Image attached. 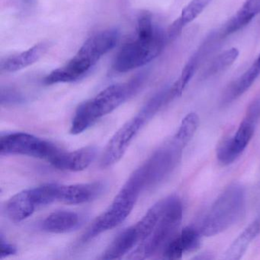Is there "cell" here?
<instances>
[{"label": "cell", "instance_id": "cell-23", "mask_svg": "<svg viewBox=\"0 0 260 260\" xmlns=\"http://www.w3.org/2000/svg\"><path fill=\"white\" fill-rule=\"evenodd\" d=\"M59 185L55 183L45 184L30 189L37 207L49 205L57 201Z\"/></svg>", "mask_w": 260, "mask_h": 260}, {"label": "cell", "instance_id": "cell-14", "mask_svg": "<svg viewBox=\"0 0 260 260\" xmlns=\"http://www.w3.org/2000/svg\"><path fill=\"white\" fill-rule=\"evenodd\" d=\"M48 43L38 44L29 49L7 57L1 62V70L7 73H14L36 63L48 51Z\"/></svg>", "mask_w": 260, "mask_h": 260}, {"label": "cell", "instance_id": "cell-24", "mask_svg": "<svg viewBox=\"0 0 260 260\" xmlns=\"http://www.w3.org/2000/svg\"><path fill=\"white\" fill-rule=\"evenodd\" d=\"M201 234L199 230L186 226L176 236L184 252L197 250L200 246Z\"/></svg>", "mask_w": 260, "mask_h": 260}, {"label": "cell", "instance_id": "cell-16", "mask_svg": "<svg viewBox=\"0 0 260 260\" xmlns=\"http://www.w3.org/2000/svg\"><path fill=\"white\" fill-rule=\"evenodd\" d=\"M36 208L31 190L27 189L18 192L8 201L6 211L11 221L19 223L32 215Z\"/></svg>", "mask_w": 260, "mask_h": 260}, {"label": "cell", "instance_id": "cell-21", "mask_svg": "<svg viewBox=\"0 0 260 260\" xmlns=\"http://www.w3.org/2000/svg\"><path fill=\"white\" fill-rule=\"evenodd\" d=\"M199 124V118L196 113L191 112L187 115L182 120L176 135L173 136L175 141L185 148L194 137Z\"/></svg>", "mask_w": 260, "mask_h": 260}, {"label": "cell", "instance_id": "cell-17", "mask_svg": "<svg viewBox=\"0 0 260 260\" xmlns=\"http://www.w3.org/2000/svg\"><path fill=\"white\" fill-rule=\"evenodd\" d=\"M260 13V0H246L239 11L220 29L221 37H226L248 25Z\"/></svg>", "mask_w": 260, "mask_h": 260}, {"label": "cell", "instance_id": "cell-10", "mask_svg": "<svg viewBox=\"0 0 260 260\" xmlns=\"http://www.w3.org/2000/svg\"><path fill=\"white\" fill-rule=\"evenodd\" d=\"M150 118L152 117L142 109L118 129L105 149L100 162L103 168H109L121 160L132 141Z\"/></svg>", "mask_w": 260, "mask_h": 260}, {"label": "cell", "instance_id": "cell-2", "mask_svg": "<svg viewBox=\"0 0 260 260\" xmlns=\"http://www.w3.org/2000/svg\"><path fill=\"white\" fill-rule=\"evenodd\" d=\"M119 31L115 28L104 30L89 38L74 57L64 66L48 74L45 85L72 83L83 78L97 62L112 51L118 43Z\"/></svg>", "mask_w": 260, "mask_h": 260}, {"label": "cell", "instance_id": "cell-8", "mask_svg": "<svg viewBox=\"0 0 260 260\" xmlns=\"http://www.w3.org/2000/svg\"><path fill=\"white\" fill-rule=\"evenodd\" d=\"M60 150L51 143L23 132L7 134L3 135L0 140L2 156L22 155L45 159L50 162Z\"/></svg>", "mask_w": 260, "mask_h": 260}, {"label": "cell", "instance_id": "cell-9", "mask_svg": "<svg viewBox=\"0 0 260 260\" xmlns=\"http://www.w3.org/2000/svg\"><path fill=\"white\" fill-rule=\"evenodd\" d=\"M259 115L260 100H258L248 108L246 116L235 135L232 138L224 140L219 145L217 157L220 164L226 166L232 164L244 151L253 136Z\"/></svg>", "mask_w": 260, "mask_h": 260}, {"label": "cell", "instance_id": "cell-7", "mask_svg": "<svg viewBox=\"0 0 260 260\" xmlns=\"http://www.w3.org/2000/svg\"><path fill=\"white\" fill-rule=\"evenodd\" d=\"M183 149L173 138L137 169L144 189L153 188L167 179L179 164Z\"/></svg>", "mask_w": 260, "mask_h": 260}, {"label": "cell", "instance_id": "cell-5", "mask_svg": "<svg viewBox=\"0 0 260 260\" xmlns=\"http://www.w3.org/2000/svg\"><path fill=\"white\" fill-rule=\"evenodd\" d=\"M246 194L239 184L228 186L216 199L201 223L199 232L205 237H212L237 223L245 212Z\"/></svg>", "mask_w": 260, "mask_h": 260}, {"label": "cell", "instance_id": "cell-27", "mask_svg": "<svg viewBox=\"0 0 260 260\" xmlns=\"http://www.w3.org/2000/svg\"><path fill=\"white\" fill-rule=\"evenodd\" d=\"M17 252V249L11 243H8L4 240V236L1 234L0 238V258H4L10 255H15Z\"/></svg>", "mask_w": 260, "mask_h": 260}, {"label": "cell", "instance_id": "cell-15", "mask_svg": "<svg viewBox=\"0 0 260 260\" xmlns=\"http://www.w3.org/2000/svg\"><path fill=\"white\" fill-rule=\"evenodd\" d=\"M141 243L139 236L132 226L121 231L102 255V259H118Z\"/></svg>", "mask_w": 260, "mask_h": 260}, {"label": "cell", "instance_id": "cell-1", "mask_svg": "<svg viewBox=\"0 0 260 260\" xmlns=\"http://www.w3.org/2000/svg\"><path fill=\"white\" fill-rule=\"evenodd\" d=\"M169 42L167 32L155 22L150 13L138 19L136 36L123 45L113 63L117 73H127L142 68L156 58Z\"/></svg>", "mask_w": 260, "mask_h": 260}, {"label": "cell", "instance_id": "cell-4", "mask_svg": "<svg viewBox=\"0 0 260 260\" xmlns=\"http://www.w3.org/2000/svg\"><path fill=\"white\" fill-rule=\"evenodd\" d=\"M143 190L144 188L142 181L135 170L109 208L94 220L83 234V241H89L122 223L130 215Z\"/></svg>", "mask_w": 260, "mask_h": 260}, {"label": "cell", "instance_id": "cell-11", "mask_svg": "<svg viewBox=\"0 0 260 260\" xmlns=\"http://www.w3.org/2000/svg\"><path fill=\"white\" fill-rule=\"evenodd\" d=\"M103 182L59 185L57 201L68 205H81L95 200L103 194Z\"/></svg>", "mask_w": 260, "mask_h": 260}, {"label": "cell", "instance_id": "cell-12", "mask_svg": "<svg viewBox=\"0 0 260 260\" xmlns=\"http://www.w3.org/2000/svg\"><path fill=\"white\" fill-rule=\"evenodd\" d=\"M219 39H221L219 30L217 31L210 33L209 36L204 41L203 43L201 45L197 51L191 56V58L187 62L185 68L182 70L180 77L178 79L177 81L175 82L172 85L177 96H179L182 93L184 89L191 80V77L196 74L199 65L205 59V57L211 52L214 44L218 41Z\"/></svg>", "mask_w": 260, "mask_h": 260}, {"label": "cell", "instance_id": "cell-22", "mask_svg": "<svg viewBox=\"0 0 260 260\" xmlns=\"http://www.w3.org/2000/svg\"><path fill=\"white\" fill-rule=\"evenodd\" d=\"M239 54H240V52L236 48H230V49L223 51L210 63L209 66L205 71L204 76L211 77V76L220 74L222 71L228 69L237 60Z\"/></svg>", "mask_w": 260, "mask_h": 260}, {"label": "cell", "instance_id": "cell-28", "mask_svg": "<svg viewBox=\"0 0 260 260\" xmlns=\"http://www.w3.org/2000/svg\"><path fill=\"white\" fill-rule=\"evenodd\" d=\"M22 9L25 10H31L37 4L38 0H19Z\"/></svg>", "mask_w": 260, "mask_h": 260}, {"label": "cell", "instance_id": "cell-6", "mask_svg": "<svg viewBox=\"0 0 260 260\" xmlns=\"http://www.w3.org/2000/svg\"><path fill=\"white\" fill-rule=\"evenodd\" d=\"M183 215L182 202L177 196L165 199L162 215L148 238L138 245L131 258H150L158 252H164L167 245L178 235Z\"/></svg>", "mask_w": 260, "mask_h": 260}, {"label": "cell", "instance_id": "cell-19", "mask_svg": "<svg viewBox=\"0 0 260 260\" xmlns=\"http://www.w3.org/2000/svg\"><path fill=\"white\" fill-rule=\"evenodd\" d=\"M260 75V64L255 60L253 64L236 80L225 92L223 103H229L245 93Z\"/></svg>", "mask_w": 260, "mask_h": 260}, {"label": "cell", "instance_id": "cell-3", "mask_svg": "<svg viewBox=\"0 0 260 260\" xmlns=\"http://www.w3.org/2000/svg\"><path fill=\"white\" fill-rule=\"evenodd\" d=\"M143 74L136 76L127 83L112 85L94 98L80 105L71 123V133H83L135 95L144 83L145 77Z\"/></svg>", "mask_w": 260, "mask_h": 260}, {"label": "cell", "instance_id": "cell-13", "mask_svg": "<svg viewBox=\"0 0 260 260\" xmlns=\"http://www.w3.org/2000/svg\"><path fill=\"white\" fill-rule=\"evenodd\" d=\"M96 152V148L92 146H88L71 152L60 150L51 159L50 164L55 168L64 171H82L93 162Z\"/></svg>", "mask_w": 260, "mask_h": 260}, {"label": "cell", "instance_id": "cell-18", "mask_svg": "<svg viewBox=\"0 0 260 260\" xmlns=\"http://www.w3.org/2000/svg\"><path fill=\"white\" fill-rule=\"evenodd\" d=\"M80 217L70 211H57L51 213L42 223L43 231L52 234H65L78 228Z\"/></svg>", "mask_w": 260, "mask_h": 260}, {"label": "cell", "instance_id": "cell-25", "mask_svg": "<svg viewBox=\"0 0 260 260\" xmlns=\"http://www.w3.org/2000/svg\"><path fill=\"white\" fill-rule=\"evenodd\" d=\"M212 0H191V2L183 9L180 17L178 20L182 26L192 22L196 19Z\"/></svg>", "mask_w": 260, "mask_h": 260}, {"label": "cell", "instance_id": "cell-26", "mask_svg": "<svg viewBox=\"0 0 260 260\" xmlns=\"http://www.w3.org/2000/svg\"><path fill=\"white\" fill-rule=\"evenodd\" d=\"M23 101V95L16 89L10 87L2 89L1 103L3 105L19 104Z\"/></svg>", "mask_w": 260, "mask_h": 260}, {"label": "cell", "instance_id": "cell-29", "mask_svg": "<svg viewBox=\"0 0 260 260\" xmlns=\"http://www.w3.org/2000/svg\"><path fill=\"white\" fill-rule=\"evenodd\" d=\"M256 61L260 64V54L258 55V58L256 59Z\"/></svg>", "mask_w": 260, "mask_h": 260}, {"label": "cell", "instance_id": "cell-20", "mask_svg": "<svg viewBox=\"0 0 260 260\" xmlns=\"http://www.w3.org/2000/svg\"><path fill=\"white\" fill-rule=\"evenodd\" d=\"M260 231V223L258 220H255L249 225L225 252L224 259L239 260L244 255L247 250L249 244L257 237Z\"/></svg>", "mask_w": 260, "mask_h": 260}]
</instances>
